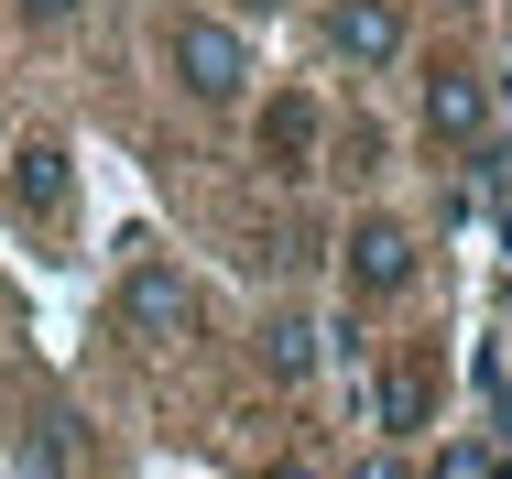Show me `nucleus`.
<instances>
[{"mask_svg":"<svg viewBox=\"0 0 512 479\" xmlns=\"http://www.w3.org/2000/svg\"><path fill=\"white\" fill-rule=\"evenodd\" d=\"M164 66H175V88L197 98V109H229V98L251 88V33L229 11H175L164 22Z\"/></svg>","mask_w":512,"mask_h":479,"instance_id":"f257e3e1","label":"nucleus"},{"mask_svg":"<svg viewBox=\"0 0 512 479\" xmlns=\"http://www.w3.org/2000/svg\"><path fill=\"white\" fill-rule=\"evenodd\" d=\"M240 11H284V0H240Z\"/></svg>","mask_w":512,"mask_h":479,"instance_id":"4468645a","label":"nucleus"},{"mask_svg":"<svg viewBox=\"0 0 512 479\" xmlns=\"http://www.w3.org/2000/svg\"><path fill=\"white\" fill-rule=\"evenodd\" d=\"M22 11H33V22H66V11H77V0H22Z\"/></svg>","mask_w":512,"mask_h":479,"instance_id":"f8f14e48","label":"nucleus"},{"mask_svg":"<svg viewBox=\"0 0 512 479\" xmlns=\"http://www.w3.org/2000/svg\"><path fill=\"white\" fill-rule=\"evenodd\" d=\"M491 479H512V458H502V469H491Z\"/></svg>","mask_w":512,"mask_h":479,"instance_id":"2eb2a0df","label":"nucleus"},{"mask_svg":"<svg viewBox=\"0 0 512 479\" xmlns=\"http://www.w3.org/2000/svg\"><path fill=\"white\" fill-rule=\"evenodd\" d=\"M382 436H425V371H393L382 382Z\"/></svg>","mask_w":512,"mask_h":479,"instance_id":"6e6552de","label":"nucleus"},{"mask_svg":"<svg viewBox=\"0 0 512 479\" xmlns=\"http://www.w3.org/2000/svg\"><path fill=\"white\" fill-rule=\"evenodd\" d=\"M120 327H131V338H175V327H186V273H175L164 251H142V262L120 273Z\"/></svg>","mask_w":512,"mask_h":479,"instance_id":"39448f33","label":"nucleus"},{"mask_svg":"<svg viewBox=\"0 0 512 479\" xmlns=\"http://www.w3.org/2000/svg\"><path fill=\"white\" fill-rule=\"evenodd\" d=\"M502 469V458H491V447H480V436H458V447H447V458H436V479H491Z\"/></svg>","mask_w":512,"mask_h":479,"instance_id":"9d476101","label":"nucleus"},{"mask_svg":"<svg viewBox=\"0 0 512 479\" xmlns=\"http://www.w3.org/2000/svg\"><path fill=\"white\" fill-rule=\"evenodd\" d=\"M11 196H22V218H55L66 207V142L55 131H22L11 142Z\"/></svg>","mask_w":512,"mask_h":479,"instance_id":"423d86ee","label":"nucleus"},{"mask_svg":"<svg viewBox=\"0 0 512 479\" xmlns=\"http://www.w3.org/2000/svg\"><path fill=\"white\" fill-rule=\"evenodd\" d=\"M273 479H327V469H316V458H284V469H273Z\"/></svg>","mask_w":512,"mask_h":479,"instance_id":"ddd939ff","label":"nucleus"},{"mask_svg":"<svg viewBox=\"0 0 512 479\" xmlns=\"http://www.w3.org/2000/svg\"><path fill=\"white\" fill-rule=\"evenodd\" d=\"M273 153H284V175L316 153V109H306V98H273Z\"/></svg>","mask_w":512,"mask_h":479,"instance_id":"1a4fd4ad","label":"nucleus"},{"mask_svg":"<svg viewBox=\"0 0 512 479\" xmlns=\"http://www.w3.org/2000/svg\"><path fill=\"white\" fill-rule=\"evenodd\" d=\"M262 371H273V382H306L316 371V316H273V327H262Z\"/></svg>","mask_w":512,"mask_h":479,"instance_id":"0eeeda50","label":"nucleus"},{"mask_svg":"<svg viewBox=\"0 0 512 479\" xmlns=\"http://www.w3.org/2000/svg\"><path fill=\"white\" fill-rule=\"evenodd\" d=\"M349 479H404V458H360V469H349Z\"/></svg>","mask_w":512,"mask_h":479,"instance_id":"9b49d317","label":"nucleus"},{"mask_svg":"<svg viewBox=\"0 0 512 479\" xmlns=\"http://www.w3.org/2000/svg\"><path fill=\"white\" fill-rule=\"evenodd\" d=\"M425 142H447V153H480V142H491L480 66H436V77H425Z\"/></svg>","mask_w":512,"mask_h":479,"instance_id":"20e7f679","label":"nucleus"},{"mask_svg":"<svg viewBox=\"0 0 512 479\" xmlns=\"http://www.w3.org/2000/svg\"><path fill=\"white\" fill-rule=\"evenodd\" d=\"M327 44H338V66H349V77H382V66H404V11H393V0H338V11H327Z\"/></svg>","mask_w":512,"mask_h":479,"instance_id":"7ed1b4c3","label":"nucleus"},{"mask_svg":"<svg viewBox=\"0 0 512 479\" xmlns=\"http://www.w3.org/2000/svg\"><path fill=\"white\" fill-rule=\"evenodd\" d=\"M414 251H425V240H414L404 218H360V229L338 240V273H349V294H404Z\"/></svg>","mask_w":512,"mask_h":479,"instance_id":"f03ea898","label":"nucleus"}]
</instances>
